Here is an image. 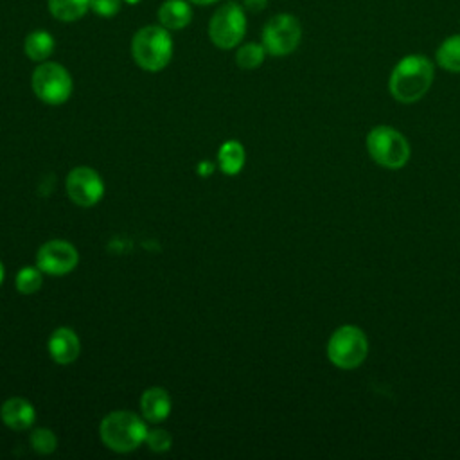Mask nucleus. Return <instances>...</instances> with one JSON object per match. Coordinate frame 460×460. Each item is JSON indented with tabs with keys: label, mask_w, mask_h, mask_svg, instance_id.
Wrapping results in <instances>:
<instances>
[{
	"label": "nucleus",
	"mask_w": 460,
	"mask_h": 460,
	"mask_svg": "<svg viewBox=\"0 0 460 460\" xmlns=\"http://www.w3.org/2000/svg\"><path fill=\"white\" fill-rule=\"evenodd\" d=\"M79 262V253L75 246L63 239H52L40 246L36 253V266L54 277H61L70 273Z\"/></svg>",
	"instance_id": "obj_9"
},
{
	"label": "nucleus",
	"mask_w": 460,
	"mask_h": 460,
	"mask_svg": "<svg viewBox=\"0 0 460 460\" xmlns=\"http://www.w3.org/2000/svg\"><path fill=\"white\" fill-rule=\"evenodd\" d=\"M246 32V14L235 2L223 4L208 23V36L219 49H234Z\"/></svg>",
	"instance_id": "obj_7"
},
{
	"label": "nucleus",
	"mask_w": 460,
	"mask_h": 460,
	"mask_svg": "<svg viewBox=\"0 0 460 460\" xmlns=\"http://www.w3.org/2000/svg\"><path fill=\"white\" fill-rule=\"evenodd\" d=\"M368 354V340L356 325L338 327L327 341V358L338 368H356Z\"/></svg>",
	"instance_id": "obj_5"
},
{
	"label": "nucleus",
	"mask_w": 460,
	"mask_h": 460,
	"mask_svg": "<svg viewBox=\"0 0 460 460\" xmlns=\"http://www.w3.org/2000/svg\"><path fill=\"white\" fill-rule=\"evenodd\" d=\"M90 9L102 18H110L120 11V0H90Z\"/></svg>",
	"instance_id": "obj_23"
},
{
	"label": "nucleus",
	"mask_w": 460,
	"mask_h": 460,
	"mask_svg": "<svg viewBox=\"0 0 460 460\" xmlns=\"http://www.w3.org/2000/svg\"><path fill=\"white\" fill-rule=\"evenodd\" d=\"M147 424L133 411L117 410L108 413L99 426L101 440L117 453H129L146 442Z\"/></svg>",
	"instance_id": "obj_2"
},
{
	"label": "nucleus",
	"mask_w": 460,
	"mask_h": 460,
	"mask_svg": "<svg viewBox=\"0 0 460 460\" xmlns=\"http://www.w3.org/2000/svg\"><path fill=\"white\" fill-rule=\"evenodd\" d=\"M0 417L7 428H11L14 431H23L34 424L36 410L23 397H11L2 404Z\"/></svg>",
	"instance_id": "obj_12"
},
{
	"label": "nucleus",
	"mask_w": 460,
	"mask_h": 460,
	"mask_svg": "<svg viewBox=\"0 0 460 460\" xmlns=\"http://www.w3.org/2000/svg\"><path fill=\"white\" fill-rule=\"evenodd\" d=\"M88 9L90 0H49V11L59 22H75Z\"/></svg>",
	"instance_id": "obj_17"
},
{
	"label": "nucleus",
	"mask_w": 460,
	"mask_h": 460,
	"mask_svg": "<svg viewBox=\"0 0 460 460\" xmlns=\"http://www.w3.org/2000/svg\"><path fill=\"white\" fill-rule=\"evenodd\" d=\"M266 56V49L262 43H246L237 49L235 63L244 70H253L262 65Z\"/></svg>",
	"instance_id": "obj_19"
},
{
	"label": "nucleus",
	"mask_w": 460,
	"mask_h": 460,
	"mask_svg": "<svg viewBox=\"0 0 460 460\" xmlns=\"http://www.w3.org/2000/svg\"><path fill=\"white\" fill-rule=\"evenodd\" d=\"M131 56L147 72L165 68L172 58V38L169 31L164 25L142 27L131 40Z\"/></svg>",
	"instance_id": "obj_3"
},
{
	"label": "nucleus",
	"mask_w": 460,
	"mask_h": 460,
	"mask_svg": "<svg viewBox=\"0 0 460 460\" xmlns=\"http://www.w3.org/2000/svg\"><path fill=\"white\" fill-rule=\"evenodd\" d=\"M198 171H199V174H201V176H207V174H210V172H212V164H208V162H201V164H199V167H198Z\"/></svg>",
	"instance_id": "obj_25"
},
{
	"label": "nucleus",
	"mask_w": 460,
	"mask_h": 460,
	"mask_svg": "<svg viewBox=\"0 0 460 460\" xmlns=\"http://www.w3.org/2000/svg\"><path fill=\"white\" fill-rule=\"evenodd\" d=\"M23 50L32 61H45L54 52V38L47 31H32L23 41Z\"/></svg>",
	"instance_id": "obj_16"
},
{
	"label": "nucleus",
	"mask_w": 460,
	"mask_h": 460,
	"mask_svg": "<svg viewBox=\"0 0 460 460\" xmlns=\"http://www.w3.org/2000/svg\"><path fill=\"white\" fill-rule=\"evenodd\" d=\"M81 343L70 327H58L49 338V354L59 365H70L77 359Z\"/></svg>",
	"instance_id": "obj_11"
},
{
	"label": "nucleus",
	"mask_w": 460,
	"mask_h": 460,
	"mask_svg": "<svg viewBox=\"0 0 460 460\" xmlns=\"http://www.w3.org/2000/svg\"><path fill=\"white\" fill-rule=\"evenodd\" d=\"M189 2L198 4V5H208V4H216V2H219V0H189Z\"/></svg>",
	"instance_id": "obj_26"
},
{
	"label": "nucleus",
	"mask_w": 460,
	"mask_h": 460,
	"mask_svg": "<svg viewBox=\"0 0 460 460\" xmlns=\"http://www.w3.org/2000/svg\"><path fill=\"white\" fill-rule=\"evenodd\" d=\"M266 2H268V0H243L244 7L250 9V11H261V9H264Z\"/></svg>",
	"instance_id": "obj_24"
},
{
	"label": "nucleus",
	"mask_w": 460,
	"mask_h": 460,
	"mask_svg": "<svg viewBox=\"0 0 460 460\" xmlns=\"http://www.w3.org/2000/svg\"><path fill=\"white\" fill-rule=\"evenodd\" d=\"M31 446L34 451H38L40 455H49L52 451H56L58 447V438L56 435L47 429V428H36L31 433Z\"/></svg>",
	"instance_id": "obj_21"
},
{
	"label": "nucleus",
	"mask_w": 460,
	"mask_h": 460,
	"mask_svg": "<svg viewBox=\"0 0 460 460\" xmlns=\"http://www.w3.org/2000/svg\"><path fill=\"white\" fill-rule=\"evenodd\" d=\"M68 198L79 207H93L104 196V181L92 167H74L66 176Z\"/></svg>",
	"instance_id": "obj_10"
},
{
	"label": "nucleus",
	"mask_w": 460,
	"mask_h": 460,
	"mask_svg": "<svg viewBox=\"0 0 460 460\" xmlns=\"http://www.w3.org/2000/svg\"><path fill=\"white\" fill-rule=\"evenodd\" d=\"M146 446L155 451V453H165L171 449L172 446V438L165 429H149L147 437H146Z\"/></svg>",
	"instance_id": "obj_22"
},
{
	"label": "nucleus",
	"mask_w": 460,
	"mask_h": 460,
	"mask_svg": "<svg viewBox=\"0 0 460 460\" xmlns=\"http://www.w3.org/2000/svg\"><path fill=\"white\" fill-rule=\"evenodd\" d=\"M16 289L23 295L36 293L43 284V271L38 266H25L16 273Z\"/></svg>",
	"instance_id": "obj_20"
},
{
	"label": "nucleus",
	"mask_w": 460,
	"mask_h": 460,
	"mask_svg": "<svg viewBox=\"0 0 460 460\" xmlns=\"http://www.w3.org/2000/svg\"><path fill=\"white\" fill-rule=\"evenodd\" d=\"M244 160H246V153L239 140H226L217 151L219 169L228 176L241 172Z\"/></svg>",
	"instance_id": "obj_15"
},
{
	"label": "nucleus",
	"mask_w": 460,
	"mask_h": 460,
	"mask_svg": "<svg viewBox=\"0 0 460 460\" xmlns=\"http://www.w3.org/2000/svg\"><path fill=\"white\" fill-rule=\"evenodd\" d=\"M158 20L165 29L178 31L190 23L192 9L185 0H165L158 9Z\"/></svg>",
	"instance_id": "obj_14"
},
{
	"label": "nucleus",
	"mask_w": 460,
	"mask_h": 460,
	"mask_svg": "<svg viewBox=\"0 0 460 460\" xmlns=\"http://www.w3.org/2000/svg\"><path fill=\"white\" fill-rule=\"evenodd\" d=\"M302 38L300 22L293 14H277L262 29V45L271 56L291 54Z\"/></svg>",
	"instance_id": "obj_8"
},
{
	"label": "nucleus",
	"mask_w": 460,
	"mask_h": 460,
	"mask_svg": "<svg viewBox=\"0 0 460 460\" xmlns=\"http://www.w3.org/2000/svg\"><path fill=\"white\" fill-rule=\"evenodd\" d=\"M437 63L449 72H460V34H453L440 43Z\"/></svg>",
	"instance_id": "obj_18"
},
{
	"label": "nucleus",
	"mask_w": 460,
	"mask_h": 460,
	"mask_svg": "<svg viewBox=\"0 0 460 460\" xmlns=\"http://www.w3.org/2000/svg\"><path fill=\"white\" fill-rule=\"evenodd\" d=\"M140 410L146 420L162 422L171 413V397L164 388L151 386L142 394Z\"/></svg>",
	"instance_id": "obj_13"
},
{
	"label": "nucleus",
	"mask_w": 460,
	"mask_h": 460,
	"mask_svg": "<svg viewBox=\"0 0 460 460\" xmlns=\"http://www.w3.org/2000/svg\"><path fill=\"white\" fill-rule=\"evenodd\" d=\"M433 83V65L422 54L404 56L392 70L388 88L395 101L410 104L426 95Z\"/></svg>",
	"instance_id": "obj_1"
},
{
	"label": "nucleus",
	"mask_w": 460,
	"mask_h": 460,
	"mask_svg": "<svg viewBox=\"0 0 460 460\" xmlns=\"http://www.w3.org/2000/svg\"><path fill=\"white\" fill-rule=\"evenodd\" d=\"M34 95L45 104L58 106L68 101L72 93V77L65 66L52 61L38 65L31 77Z\"/></svg>",
	"instance_id": "obj_6"
},
{
	"label": "nucleus",
	"mask_w": 460,
	"mask_h": 460,
	"mask_svg": "<svg viewBox=\"0 0 460 460\" xmlns=\"http://www.w3.org/2000/svg\"><path fill=\"white\" fill-rule=\"evenodd\" d=\"M367 149L376 164L399 169L410 158V144L402 133L390 126H376L367 135Z\"/></svg>",
	"instance_id": "obj_4"
},
{
	"label": "nucleus",
	"mask_w": 460,
	"mask_h": 460,
	"mask_svg": "<svg viewBox=\"0 0 460 460\" xmlns=\"http://www.w3.org/2000/svg\"><path fill=\"white\" fill-rule=\"evenodd\" d=\"M4 273H5V271H4V264H2V261H0V284L4 282Z\"/></svg>",
	"instance_id": "obj_27"
},
{
	"label": "nucleus",
	"mask_w": 460,
	"mask_h": 460,
	"mask_svg": "<svg viewBox=\"0 0 460 460\" xmlns=\"http://www.w3.org/2000/svg\"><path fill=\"white\" fill-rule=\"evenodd\" d=\"M126 2H128V4H138L140 0H126Z\"/></svg>",
	"instance_id": "obj_28"
}]
</instances>
